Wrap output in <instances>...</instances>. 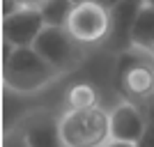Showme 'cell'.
Returning <instances> with one entry per match:
<instances>
[{"label": "cell", "mask_w": 154, "mask_h": 147, "mask_svg": "<svg viewBox=\"0 0 154 147\" xmlns=\"http://www.w3.org/2000/svg\"><path fill=\"white\" fill-rule=\"evenodd\" d=\"M55 78H58V71L35 48H12L9 53H5L2 81L14 92L32 94L51 85Z\"/></svg>", "instance_id": "6da1fadb"}, {"label": "cell", "mask_w": 154, "mask_h": 147, "mask_svg": "<svg viewBox=\"0 0 154 147\" xmlns=\"http://www.w3.org/2000/svg\"><path fill=\"white\" fill-rule=\"evenodd\" d=\"M62 147H103L110 140V117L106 110H67L60 117Z\"/></svg>", "instance_id": "7a4b0ae2"}, {"label": "cell", "mask_w": 154, "mask_h": 147, "mask_svg": "<svg viewBox=\"0 0 154 147\" xmlns=\"http://www.w3.org/2000/svg\"><path fill=\"white\" fill-rule=\"evenodd\" d=\"M32 48L58 74L71 71L83 60V46L71 37V32L67 28H44Z\"/></svg>", "instance_id": "3957f363"}, {"label": "cell", "mask_w": 154, "mask_h": 147, "mask_svg": "<svg viewBox=\"0 0 154 147\" xmlns=\"http://www.w3.org/2000/svg\"><path fill=\"white\" fill-rule=\"evenodd\" d=\"M67 30L81 46L103 41L106 37H110V12H106L97 2L76 5L71 12Z\"/></svg>", "instance_id": "277c9868"}, {"label": "cell", "mask_w": 154, "mask_h": 147, "mask_svg": "<svg viewBox=\"0 0 154 147\" xmlns=\"http://www.w3.org/2000/svg\"><path fill=\"white\" fill-rule=\"evenodd\" d=\"M44 28L39 9H19L9 16H2V37L12 48H32Z\"/></svg>", "instance_id": "5b68a950"}, {"label": "cell", "mask_w": 154, "mask_h": 147, "mask_svg": "<svg viewBox=\"0 0 154 147\" xmlns=\"http://www.w3.org/2000/svg\"><path fill=\"white\" fill-rule=\"evenodd\" d=\"M110 117V140L120 142H131L140 145L147 136V120L136 103L122 101L108 113Z\"/></svg>", "instance_id": "8992f818"}, {"label": "cell", "mask_w": 154, "mask_h": 147, "mask_svg": "<svg viewBox=\"0 0 154 147\" xmlns=\"http://www.w3.org/2000/svg\"><path fill=\"white\" fill-rule=\"evenodd\" d=\"M16 127L26 136L30 147H62L60 117L51 115L48 110H32Z\"/></svg>", "instance_id": "52a82bcc"}, {"label": "cell", "mask_w": 154, "mask_h": 147, "mask_svg": "<svg viewBox=\"0 0 154 147\" xmlns=\"http://www.w3.org/2000/svg\"><path fill=\"white\" fill-rule=\"evenodd\" d=\"M120 85L129 96L149 101L154 96V69L143 60L124 55L120 62Z\"/></svg>", "instance_id": "ba28073f"}, {"label": "cell", "mask_w": 154, "mask_h": 147, "mask_svg": "<svg viewBox=\"0 0 154 147\" xmlns=\"http://www.w3.org/2000/svg\"><path fill=\"white\" fill-rule=\"evenodd\" d=\"M145 0H122L120 5L110 12V37L117 44H131V30L140 14Z\"/></svg>", "instance_id": "9c48e42d"}, {"label": "cell", "mask_w": 154, "mask_h": 147, "mask_svg": "<svg viewBox=\"0 0 154 147\" xmlns=\"http://www.w3.org/2000/svg\"><path fill=\"white\" fill-rule=\"evenodd\" d=\"M131 46L154 53V7L143 5L131 30Z\"/></svg>", "instance_id": "30bf717a"}, {"label": "cell", "mask_w": 154, "mask_h": 147, "mask_svg": "<svg viewBox=\"0 0 154 147\" xmlns=\"http://www.w3.org/2000/svg\"><path fill=\"white\" fill-rule=\"evenodd\" d=\"M74 2L71 0H46L44 5L39 7L42 19H44L46 28H67L74 12Z\"/></svg>", "instance_id": "8fae6325"}, {"label": "cell", "mask_w": 154, "mask_h": 147, "mask_svg": "<svg viewBox=\"0 0 154 147\" xmlns=\"http://www.w3.org/2000/svg\"><path fill=\"white\" fill-rule=\"evenodd\" d=\"M97 108V90L88 83H78L67 94V110H88Z\"/></svg>", "instance_id": "7c38bea8"}, {"label": "cell", "mask_w": 154, "mask_h": 147, "mask_svg": "<svg viewBox=\"0 0 154 147\" xmlns=\"http://www.w3.org/2000/svg\"><path fill=\"white\" fill-rule=\"evenodd\" d=\"M46 0H2V16L19 12V9H39Z\"/></svg>", "instance_id": "4fadbf2b"}, {"label": "cell", "mask_w": 154, "mask_h": 147, "mask_svg": "<svg viewBox=\"0 0 154 147\" xmlns=\"http://www.w3.org/2000/svg\"><path fill=\"white\" fill-rule=\"evenodd\" d=\"M2 147H30V145H28L26 136L19 131V127H14L12 131L5 136V145H2Z\"/></svg>", "instance_id": "5bb4252c"}, {"label": "cell", "mask_w": 154, "mask_h": 147, "mask_svg": "<svg viewBox=\"0 0 154 147\" xmlns=\"http://www.w3.org/2000/svg\"><path fill=\"white\" fill-rule=\"evenodd\" d=\"M143 113H145V120H147V133L154 136V96L145 103V110H143Z\"/></svg>", "instance_id": "9a60e30c"}, {"label": "cell", "mask_w": 154, "mask_h": 147, "mask_svg": "<svg viewBox=\"0 0 154 147\" xmlns=\"http://www.w3.org/2000/svg\"><path fill=\"white\" fill-rule=\"evenodd\" d=\"M92 2H97L99 7H103L106 12H113V9H115V7L122 2V0H92Z\"/></svg>", "instance_id": "2e32d148"}, {"label": "cell", "mask_w": 154, "mask_h": 147, "mask_svg": "<svg viewBox=\"0 0 154 147\" xmlns=\"http://www.w3.org/2000/svg\"><path fill=\"white\" fill-rule=\"evenodd\" d=\"M103 147H138V145H131V142H120V140H108Z\"/></svg>", "instance_id": "e0dca14e"}, {"label": "cell", "mask_w": 154, "mask_h": 147, "mask_svg": "<svg viewBox=\"0 0 154 147\" xmlns=\"http://www.w3.org/2000/svg\"><path fill=\"white\" fill-rule=\"evenodd\" d=\"M74 5H83V2H92V0H71Z\"/></svg>", "instance_id": "ac0fdd59"}, {"label": "cell", "mask_w": 154, "mask_h": 147, "mask_svg": "<svg viewBox=\"0 0 154 147\" xmlns=\"http://www.w3.org/2000/svg\"><path fill=\"white\" fill-rule=\"evenodd\" d=\"M145 5H149V7H154V0H145Z\"/></svg>", "instance_id": "d6986e66"}]
</instances>
